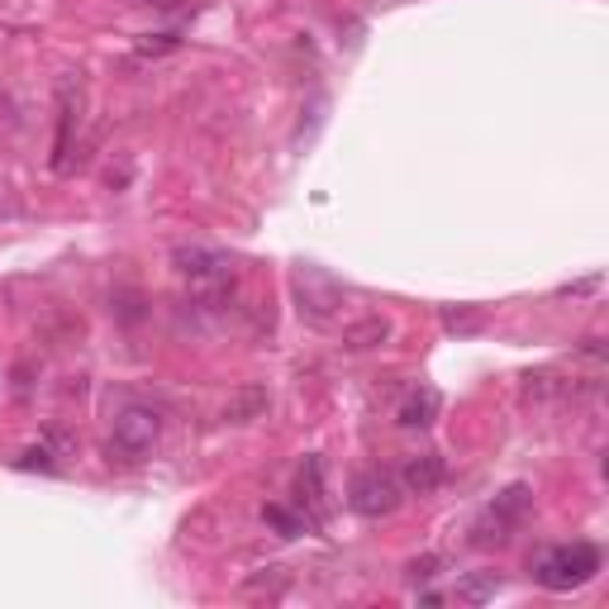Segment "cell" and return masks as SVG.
Wrapping results in <instances>:
<instances>
[{"instance_id":"6da1fadb","label":"cell","mask_w":609,"mask_h":609,"mask_svg":"<svg viewBox=\"0 0 609 609\" xmlns=\"http://www.w3.org/2000/svg\"><path fill=\"white\" fill-rule=\"evenodd\" d=\"M600 572V547L596 543H557L533 557V582L543 590H582Z\"/></svg>"},{"instance_id":"7a4b0ae2","label":"cell","mask_w":609,"mask_h":609,"mask_svg":"<svg viewBox=\"0 0 609 609\" xmlns=\"http://www.w3.org/2000/svg\"><path fill=\"white\" fill-rule=\"evenodd\" d=\"M171 263H177V272L191 281L196 296L220 300L224 291H234V257L220 253V248H206V243H181V248L171 253Z\"/></svg>"},{"instance_id":"3957f363","label":"cell","mask_w":609,"mask_h":609,"mask_svg":"<svg viewBox=\"0 0 609 609\" xmlns=\"http://www.w3.org/2000/svg\"><path fill=\"white\" fill-rule=\"evenodd\" d=\"M157 439H163V419H157V410H148V405H129V410H120V419H114L110 457L134 467V462L153 457Z\"/></svg>"},{"instance_id":"277c9868","label":"cell","mask_w":609,"mask_h":609,"mask_svg":"<svg viewBox=\"0 0 609 609\" xmlns=\"http://www.w3.org/2000/svg\"><path fill=\"white\" fill-rule=\"evenodd\" d=\"M529 505H533V490H529V486L500 490V496L486 505V514L472 524V543H476V547H500V543H510V533L524 524Z\"/></svg>"},{"instance_id":"5b68a950","label":"cell","mask_w":609,"mask_h":609,"mask_svg":"<svg viewBox=\"0 0 609 609\" xmlns=\"http://www.w3.org/2000/svg\"><path fill=\"white\" fill-rule=\"evenodd\" d=\"M347 505L362 519H386L400 510V481L386 472H357L353 486H347Z\"/></svg>"},{"instance_id":"8992f818","label":"cell","mask_w":609,"mask_h":609,"mask_svg":"<svg viewBox=\"0 0 609 609\" xmlns=\"http://www.w3.org/2000/svg\"><path fill=\"white\" fill-rule=\"evenodd\" d=\"M296 300H300V314L314 319V324H329L333 314L343 310V286L324 277L319 267H304L296 272Z\"/></svg>"},{"instance_id":"52a82bcc","label":"cell","mask_w":609,"mask_h":609,"mask_svg":"<svg viewBox=\"0 0 609 609\" xmlns=\"http://www.w3.org/2000/svg\"><path fill=\"white\" fill-rule=\"evenodd\" d=\"M81 124V86L63 77L57 81V143H53V167L67 171L71 163V129Z\"/></svg>"},{"instance_id":"ba28073f","label":"cell","mask_w":609,"mask_h":609,"mask_svg":"<svg viewBox=\"0 0 609 609\" xmlns=\"http://www.w3.org/2000/svg\"><path fill=\"white\" fill-rule=\"evenodd\" d=\"M296 500L304 510V524L324 529L329 524V496H324V462L319 457H304V467L296 476Z\"/></svg>"},{"instance_id":"9c48e42d","label":"cell","mask_w":609,"mask_h":609,"mask_svg":"<svg viewBox=\"0 0 609 609\" xmlns=\"http://www.w3.org/2000/svg\"><path fill=\"white\" fill-rule=\"evenodd\" d=\"M447 481V462L439 453H419L405 462V472H400V486L410 490V496H433Z\"/></svg>"},{"instance_id":"30bf717a","label":"cell","mask_w":609,"mask_h":609,"mask_svg":"<svg viewBox=\"0 0 609 609\" xmlns=\"http://www.w3.org/2000/svg\"><path fill=\"white\" fill-rule=\"evenodd\" d=\"M439 410H443V396L433 386H419V390H410L405 396V405L396 410V419H400V429H429L433 419H439Z\"/></svg>"},{"instance_id":"8fae6325","label":"cell","mask_w":609,"mask_h":609,"mask_svg":"<svg viewBox=\"0 0 609 609\" xmlns=\"http://www.w3.org/2000/svg\"><path fill=\"white\" fill-rule=\"evenodd\" d=\"M267 390L263 386H243L234 390V396L224 400V424H253V419H263L267 414Z\"/></svg>"},{"instance_id":"7c38bea8","label":"cell","mask_w":609,"mask_h":609,"mask_svg":"<svg viewBox=\"0 0 609 609\" xmlns=\"http://www.w3.org/2000/svg\"><path fill=\"white\" fill-rule=\"evenodd\" d=\"M390 333H396V329H390V319L372 314V319H357V324L343 329V347H347V353H362V347H381Z\"/></svg>"},{"instance_id":"4fadbf2b","label":"cell","mask_w":609,"mask_h":609,"mask_svg":"<svg viewBox=\"0 0 609 609\" xmlns=\"http://www.w3.org/2000/svg\"><path fill=\"white\" fill-rule=\"evenodd\" d=\"M496 590H500L496 572H472V576H462V582H457V600L462 605H486V600H496Z\"/></svg>"},{"instance_id":"5bb4252c","label":"cell","mask_w":609,"mask_h":609,"mask_svg":"<svg viewBox=\"0 0 609 609\" xmlns=\"http://www.w3.org/2000/svg\"><path fill=\"white\" fill-rule=\"evenodd\" d=\"M243 596H248V600H281L286 596V572L281 567H267V572H257L253 576V582L248 586H243Z\"/></svg>"},{"instance_id":"9a60e30c","label":"cell","mask_w":609,"mask_h":609,"mask_svg":"<svg viewBox=\"0 0 609 609\" xmlns=\"http://www.w3.org/2000/svg\"><path fill=\"white\" fill-rule=\"evenodd\" d=\"M263 519H267V524L281 533V539H296V533H304V519H300V514H291V510H286V505H267V510H263Z\"/></svg>"},{"instance_id":"2e32d148","label":"cell","mask_w":609,"mask_h":609,"mask_svg":"<svg viewBox=\"0 0 609 609\" xmlns=\"http://www.w3.org/2000/svg\"><path fill=\"white\" fill-rule=\"evenodd\" d=\"M14 467H20V472H34V467L53 472V457H48V447H29V453L14 457Z\"/></svg>"},{"instance_id":"e0dca14e","label":"cell","mask_w":609,"mask_h":609,"mask_svg":"<svg viewBox=\"0 0 609 609\" xmlns=\"http://www.w3.org/2000/svg\"><path fill=\"white\" fill-rule=\"evenodd\" d=\"M439 567H443L439 557H414V562H410V586L433 582V576H439Z\"/></svg>"},{"instance_id":"ac0fdd59","label":"cell","mask_w":609,"mask_h":609,"mask_svg":"<svg viewBox=\"0 0 609 609\" xmlns=\"http://www.w3.org/2000/svg\"><path fill=\"white\" fill-rule=\"evenodd\" d=\"M443 324L453 329V333H472L476 324H481V319H476V314H467V310H447V314H443Z\"/></svg>"},{"instance_id":"d6986e66","label":"cell","mask_w":609,"mask_h":609,"mask_svg":"<svg viewBox=\"0 0 609 609\" xmlns=\"http://www.w3.org/2000/svg\"><path fill=\"white\" fill-rule=\"evenodd\" d=\"M167 48H177V38H171V34H148V38H139V53H167Z\"/></svg>"},{"instance_id":"ffe728a7","label":"cell","mask_w":609,"mask_h":609,"mask_svg":"<svg viewBox=\"0 0 609 609\" xmlns=\"http://www.w3.org/2000/svg\"><path fill=\"white\" fill-rule=\"evenodd\" d=\"M139 5H157V10H177L181 0H139Z\"/></svg>"}]
</instances>
